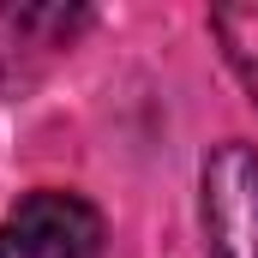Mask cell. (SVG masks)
Wrapping results in <instances>:
<instances>
[{"label": "cell", "instance_id": "obj_3", "mask_svg": "<svg viewBox=\"0 0 258 258\" xmlns=\"http://www.w3.org/2000/svg\"><path fill=\"white\" fill-rule=\"evenodd\" d=\"M210 30H216L222 54H228V66H234V78L246 84V96L258 102V0L210 6Z\"/></svg>", "mask_w": 258, "mask_h": 258}, {"label": "cell", "instance_id": "obj_1", "mask_svg": "<svg viewBox=\"0 0 258 258\" xmlns=\"http://www.w3.org/2000/svg\"><path fill=\"white\" fill-rule=\"evenodd\" d=\"M204 258H258V150L228 138L204 156Z\"/></svg>", "mask_w": 258, "mask_h": 258}, {"label": "cell", "instance_id": "obj_2", "mask_svg": "<svg viewBox=\"0 0 258 258\" xmlns=\"http://www.w3.org/2000/svg\"><path fill=\"white\" fill-rule=\"evenodd\" d=\"M0 258H102V216L78 192H30L0 216Z\"/></svg>", "mask_w": 258, "mask_h": 258}]
</instances>
